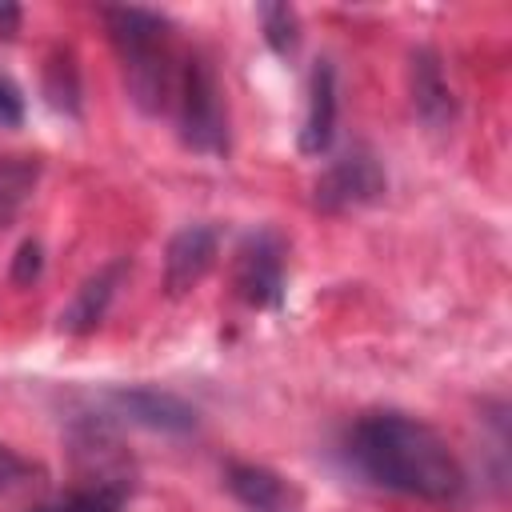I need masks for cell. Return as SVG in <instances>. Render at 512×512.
<instances>
[{"mask_svg": "<svg viewBox=\"0 0 512 512\" xmlns=\"http://www.w3.org/2000/svg\"><path fill=\"white\" fill-rule=\"evenodd\" d=\"M36 512H112V508L92 504V500H72V504H48V508H36Z\"/></svg>", "mask_w": 512, "mask_h": 512, "instance_id": "ac0fdd59", "label": "cell"}, {"mask_svg": "<svg viewBox=\"0 0 512 512\" xmlns=\"http://www.w3.org/2000/svg\"><path fill=\"white\" fill-rule=\"evenodd\" d=\"M20 116H24L20 96H16V88L0 76V124H20Z\"/></svg>", "mask_w": 512, "mask_h": 512, "instance_id": "e0dca14e", "label": "cell"}, {"mask_svg": "<svg viewBox=\"0 0 512 512\" xmlns=\"http://www.w3.org/2000/svg\"><path fill=\"white\" fill-rule=\"evenodd\" d=\"M176 116H180V132L196 152H224L228 148V128H224V104H220V88L216 76L200 64L188 60L176 76Z\"/></svg>", "mask_w": 512, "mask_h": 512, "instance_id": "3957f363", "label": "cell"}, {"mask_svg": "<svg viewBox=\"0 0 512 512\" xmlns=\"http://www.w3.org/2000/svg\"><path fill=\"white\" fill-rule=\"evenodd\" d=\"M28 476V464L8 448V444H0V492H8V488H16L20 480Z\"/></svg>", "mask_w": 512, "mask_h": 512, "instance_id": "9a60e30c", "label": "cell"}, {"mask_svg": "<svg viewBox=\"0 0 512 512\" xmlns=\"http://www.w3.org/2000/svg\"><path fill=\"white\" fill-rule=\"evenodd\" d=\"M108 32L124 60V80L144 112H160L176 92V72L168 56V20L148 8H108Z\"/></svg>", "mask_w": 512, "mask_h": 512, "instance_id": "7a4b0ae2", "label": "cell"}, {"mask_svg": "<svg viewBox=\"0 0 512 512\" xmlns=\"http://www.w3.org/2000/svg\"><path fill=\"white\" fill-rule=\"evenodd\" d=\"M280 284H284V248L272 232H256L244 240L240 256H236V292L264 308V304H276L280 296Z\"/></svg>", "mask_w": 512, "mask_h": 512, "instance_id": "8992f818", "label": "cell"}, {"mask_svg": "<svg viewBox=\"0 0 512 512\" xmlns=\"http://www.w3.org/2000/svg\"><path fill=\"white\" fill-rule=\"evenodd\" d=\"M384 192V172L368 152H352L336 160L320 180H316V204L328 212H348L360 204H372Z\"/></svg>", "mask_w": 512, "mask_h": 512, "instance_id": "5b68a950", "label": "cell"}, {"mask_svg": "<svg viewBox=\"0 0 512 512\" xmlns=\"http://www.w3.org/2000/svg\"><path fill=\"white\" fill-rule=\"evenodd\" d=\"M36 172H40L36 160L28 156H0V228H8L24 208V200L32 196Z\"/></svg>", "mask_w": 512, "mask_h": 512, "instance_id": "4fadbf2b", "label": "cell"}, {"mask_svg": "<svg viewBox=\"0 0 512 512\" xmlns=\"http://www.w3.org/2000/svg\"><path fill=\"white\" fill-rule=\"evenodd\" d=\"M412 104H416L420 120L432 128H444L452 120V92H448L436 52H428V48L412 52Z\"/></svg>", "mask_w": 512, "mask_h": 512, "instance_id": "30bf717a", "label": "cell"}, {"mask_svg": "<svg viewBox=\"0 0 512 512\" xmlns=\"http://www.w3.org/2000/svg\"><path fill=\"white\" fill-rule=\"evenodd\" d=\"M216 248L220 244H216V232L208 224H192V228L176 232L172 244H168V260H164V284H168V292L196 288L208 276V268L216 264Z\"/></svg>", "mask_w": 512, "mask_h": 512, "instance_id": "52a82bcc", "label": "cell"}, {"mask_svg": "<svg viewBox=\"0 0 512 512\" xmlns=\"http://www.w3.org/2000/svg\"><path fill=\"white\" fill-rule=\"evenodd\" d=\"M112 404H116L128 420H136V424H144V428H156V432H188V428H196V408L184 404V400L172 396V392H156V388H120V392H112Z\"/></svg>", "mask_w": 512, "mask_h": 512, "instance_id": "ba28073f", "label": "cell"}, {"mask_svg": "<svg viewBox=\"0 0 512 512\" xmlns=\"http://www.w3.org/2000/svg\"><path fill=\"white\" fill-rule=\"evenodd\" d=\"M36 272H40V244L28 240V244H20V252H16V272H12V280H16V284H28Z\"/></svg>", "mask_w": 512, "mask_h": 512, "instance_id": "2e32d148", "label": "cell"}, {"mask_svg": "<svg viewBox=\"0 0 512 512\" xmlns=\"http://www.w3.org/2000/svg\"><path fill=\"white\" fill-rule=\"evenodd\" d=\"M260 20H264V36H268V44H272L276 52H292V48H296L300 24H296V12H292L288 4H268V8H260Z\"/></svg>", "mask_w": 512, "mask_h": 512, "instance_id": "5bb4252c", "label": "cell"}, {"mask_svg": "<svg viewBox=\"0 0 512 512\" xmlns=\"http://www.w3.org/2000/svg\"><path fill=\"white\" fill-rule=\"evenodd\" d=\"M120 272H124V264H108V268H100V272L76 292L72 308L60 316L64 332H76V336H80V332H92V328L104 320V308H108V300H112V292H116Z\"/></svg>", "mask_w": 512, "mask_h": 512, "instance_id": "8fae6325", "label": "cell"}, {"mask_svg": "<svg viewBox=\"0 0 512 512\" xmlns=\"http://www.w3.org/2000/svg\"><path fill=\"white\" fill-rule=\"evenodd\" d=\"M16 28H20V8L16 4H0V32L12 36Z\"/></svg>", "mask_w": 512, "mask_h": 512, "instance_id": "d6986e66", "label": "cell"}, {"mask_svg": "<svg viewBox=\"0 0 512 512\" xmlns=\"http://www.w3.org/2000/svg\"><path fill=\"white\" fill-rule=\"evenodd\" d=\"M352 452L376 484L420 500H452L464 488V472L448 440L404 412L364 416L356 424Z\"/></svg>", "mask_w": 512, "mask_h": 512, "instance_id": "6da1fadb", "label": "cell"}, {"mask_svg": "<svg viewBox=\"0 0 512 512\" xmlns=\"http://www.w3.org/2000/svg\"><path fill=\"white\" fill-rule=\"evenodd\" d=\"M76 468L88 480L84 500L104 504V508H112L132 484V472H128V460H124L120 444L112 436H104L100 428H88V432L76 436Z\"/></svg>", "mask_w": 512, "mask_h": 512, "instance_id": "277c9868", "label": "cell"}, {"mask_svg": "<svg viewBox=\"0 0 512 512\" xmlns=\"http://www.w3.org/2000/svg\"><path fill=\"white\" fill-rule=\"evenodd\" d=\"M332 124H336L332 64H316L312 80H308V108H304V124H300V152L304 156H320L332 144Z\"/></svg>", "mask_w": 512, "mask_h": 512, "instance_id": "9c48e42d", "label": "cell"}, {"mask_svg": "<svg viewBox=\"0 0 512 512\" xmlns=\"http://www.w3.org/2000/svg\"><path fill=\"white\" fill-rule=\"evenodd\" d=\"M228 488H232L248 508H260V512L280 508V504L288 500L284 480H280L276 472H268V468H256V464H232V468H228Z\"/></svg>", "mask_w": 512, "mask_h": 512, "instance_id": "7c38bea8", "label": "cell"}]
</instances>
